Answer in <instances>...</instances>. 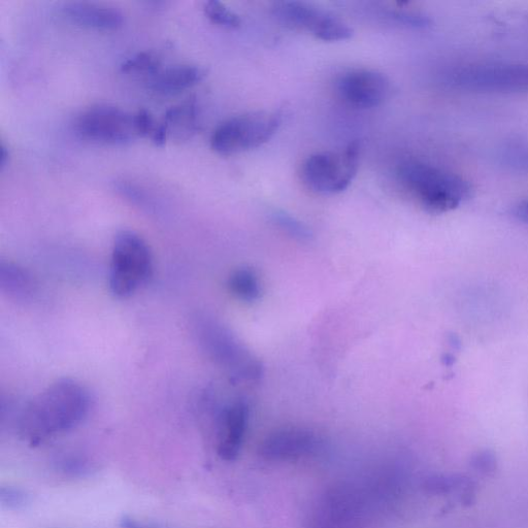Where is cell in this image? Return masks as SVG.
Returning a JSON list of instances; mask_svg holds the SVG:
<instances>
[{
	"instance_id": "1",
	"label": "cell",
	"mask_w": 528,
	"mask_h": 528,
	"mask_svg": "<svg viewBox=\"0 0 528 528\" xmlns=\"http://www.w3.org/2000/svg\"><path fill=\"white\" fill-rule=\"evenodd\" d=\"M90 408V394L82 384L71 379L59 380L22 411L19 435L31 445H39L72 431L84 421Z\"/></svg>"
},
{
	"instance_id": "2",
	"label": "cell",
	"mask_w": 528,
	"mask_h": 528,
	"mask_svg": "<svg viewBox=\"0 0 528 528\" xmlns=\"http://www.w3.org/2000/svg\"><path fill=\"white\" fill-rule=\"evenodd\" d=\"M398 177L404 189L429 213L452 211L472 194V185L465 178L418 160L403 162Z\"/></svg>"
},
{
	"instance_id": "3",
	"label": "cell",
	"mask_w": 528,
	"mask_h": 528,
	"mask_svg": "<svg viewBox=\"0 0 528 528\" xmlns=\"http://www.w3.org/2000/svg\"><path fill=\"white\" fill-rule=\"evenodd\" d=\"M192 326L198 345L231 376L245 381L261 378V362L226 326L206 315L196 316Z\"/></svg>"
},
{
	"instance_id": "4",
	"label": "cell",
	"mask_w": 528,
	"mask_h": 528,
	"mask_svg": "<svg viewBox=\"0 0 528 528\" xmlns=\"http://www.w3.org/2000/svg\"><path fill=\"white\" fill-rule=\"evenodd\" d=\"M284 120L282 110L257 111L226 119L211 136L210 145L222 156L251 151L268 143Z\"/></svg>"
},
{
	"instance_id": "5",
	"label": "cell",
	"mask_w": 528,
	"mask_h": 528,
	"mask_svg": "<svg viewBox=\"0 0 528 528\" xmlns=\"http://www.w3.org/2000/svg\"><path fill=\"white\" fill-rule=\"evenodd\" d=\"M151 251L142 237L122 230L114 240L109 284L119 299L134 295L152 275Z\"/></svg>"
},
{
	"instance_id": "6",
	"label": "cell",
	"mask_w": 528,
	"mask_h": 528,
	"mask_svg": "<svg viewBox=\"0 0 528 528\" xmlns=\"http://www.w3.org/2000/svg\"><path fill=\"white\" fill-rule=\"evenodd\" d=\"M360 145L350 143L340 152H320L309 156L302 167V180L313 192L333 195L345 191L357 175Z\"/></svg>"
},
{
	"instance_id": "7",
	"label": "cell",
	"mask_w": 528,
	"mask_h": 528,
	"mask_svg": "<svg viewBox=\"0 0 528 528\" xmlns=\"http://www.w3.org/2000/svg\"><path fill=\"white\" fill-rule=\"evenodd\" d=\"M75 131L80 138L103 145H126L139 138L135 114L108 104L82 111L75 120Z\"/></svg>"
},
{
	"instance_id": "8",
	"label": "cell",
	"mask_w": 528,
	"mask_h": 528,
	"mask_svg": "<svg viewBox=\"0 0 528 528\" xmlns=\"http://www.w3.org/2000/svg\"><path fill=\"white\" fill-rule=\"evenodd\" d=\"M465 90L499 93H528V65L478 64L467 66L452 77Z\"/></svg>"
},
{
	"instance_id": "9",
	"label": "cell",
	"mask_w": 528,
	"mask_h": 528,
	"mask_svg": "<svg viewBox=\"0 0 528 528\" xmlns=\"http://www.w3.org/2000/svg\"><path fill=\"white\" fill-rule=\"evenodd\" d=\"M273 13L282 23L307 30L324 42L346 41L353 36V29L344 21L306 3L280 2L274 5Z\"/></svg>"
},
{
	"instance_id": "10",
	"label": "cell",
	"mask_w": 528,
	"mask_h": 528,
	"mask_svg": "<svg viewBox=\"0 0 528 528\" xmlns=\"http://www.w3.org/2000/svg\"><path fill=\"white\" fill-rule=\"evenodd\" d=\"M323 448L324 440L311 429L286 427L264 439L259 454L270 461H289L316 455Z\"/></svg>"
},
{
	"instance_id": "11",
	"label": "cell",
	"mask_w": 528,
	"mask_h": 528,
	"mask_svg": "<svg viewBox=\"0 0 528 528\" xmlns=\"http://www.w3.org/2000/svg\"><path fill=\"white\" fill-rule=\"evenodd\" d=\"M390 89L386 76L371 70H354L345 73L337 81V91L344 103L369 110L385 102Z\"/></svg>"
},
{
	"instance_id": "12",
	"label": "cell",
	"mask_w": 528,
	"mask_h": 528,
	"mask_svg": "<svg viewBox=\"0 0 528 528\" xmlns=\"http://www.w3.org/2000/svg\"><path fill=\"white\" fill-rule=\"evenodd\" d=\"M250 419V409L245 401L228 405L220 419L217 452L225 461L235 460L241 452Z\"/></svg>"
},
{
	"instance_id": "13",
	"label": "cell",
	"mask_w": 528,
	"mask_h": 528,
	"mask_svg": "<svg viewBox=\"0 0 528 528\" xmlns=\"http://www.w3.org/2000/svg\"><path fill=\"white\" fill-rule=\"evenodd\" d=\"M61 12L71 22L89 29L115 30L123 25L124 15L115 7L88 3H65Z\"/></svg>"
},
{
	"instance_id": "14",
	"label": "cell",
	"mask_w": 528,
	"mask_h": 528,
	"mask_svg": "<svg viewBox=\"0 0 528 528\" xmlns=\"http://www.w3.org/2000/svg\"><path fill=\"white\" fill-rule=\"evenodd\" d=\"M206 71L200 66L179 64L160 70L150 79V88L159 94L173 95L187 90L200 83Z\"/></svg>"
},
{
	"instance_id": "15",
	"label": "cell",
	"mask_w": 528,
	"mask_h": 528,
	"mask_svg": "<svg viewBox=\"0 0 528 528\" xmlns=\"http://www.w3.org/2000/svg\"><path fill=\"white\" fill-rule=\"evenodd\" d=\"M0 286L3 292L15 300L25 301L35 292V283L22 268L11 262L0 266Z\"/></svg>"
},
{
	"instance_id": "16",
	"label": "cell",
	"mask_w": 528,
	"mask_h": 528,
	"mask_svg": "<svg viewBox=\"0 0 528 528\" xmlns=\"http://www.w3.org/2000/svg\"><path fill=\"white\" fill-rule=\"evenodd\" d=\"M197 107L195 99L174 106L165 112L161 121L167 127L170 134L176 130L178 134H184L189 137L196 129Z\"/></svg>"
},
{
	"instance_id": "17",
	"label": "cell",
	"mask_w": 528,
	"mask_h": 528,
	"mask_svg": "<svg viewBox=\"0 0 528 528\" xmlns=\"http://www.w3.org/2000/svg\"><path fill=\"white\" fill-rule=\"evenodd\" d=\"M55 472L69 479H83L95 471L94 462L86 455L68 452L58 455L53 461Z\"/></svg>"
},
{
	"instance_id": "18",
	"label": "cell",
	"mask_w": 528,
	"mask_h": 528,
	"mask_svg": "<svg viewBox=\"0 0 528 528\" xmlns=\"http://www.w3.org/2000/svg\"><path fill=\"white\" fill-rule=\"evenodd\" d=\"M228 288L237 299L246 303L258 301L261 295L258 275L248 268L238 269L231 274L228 279Z\"/></svg>"
},
{
	"instance_id": "19",
	"label": "cell",
	"mask_w": 528,
	"mask_h": 528,
	"mask_svg": "<svg viewBox=\"0 0 528 528\" xmlns=\"http://www.w3.org/2000/svg\"><path fill=\"white\" fill-rule=\"evenodd\" d=\"M123 73H141L154 76L161 70L160 59L151 52H140L126 59L120 66Z\"/></svg>"
},
{
	"instance_id": "20",
	"label": "cell",
	"mask_w": 528,
	"mask_h": 528,
	"mask_svg": "<svg viewBox=\"0 0 528 528\" xmlns=\"http://www.w3.org/2000/svg\"><path fill=\"white\" fill-rule=\"evenodd\" d=\"M501 159L509 169L528 173V142L518 140L506 144L502 149Z\"/></svg>"
},
{
	"instance_id": "21",
	"label": "cell",
	"mask_w": 528,
	"mask_h": 528,
	"mask_svg": "<svg viewBox=\"0 0 528 528\" xmlns=\"http://www.w3.org/2000/svg\"><path fill=\"white\" fill-rule=\"evenodd\" d=\"M204 12L208 19L218 26L237 29L242 25L241 17L217 0H210V2L205 3Z\"/></svg>"
},
{
	"instance_id": "22",
	"label": "cell",
	"mask_w": 528,
	"mask_h": 528,
	"mask_svg": "<svg viewBox=\"0 0 528 528\" xmlns=\"http://www.w3.org/2000/svg\"><path fill=\"white\" fill-rule=\"evenodd\" d=\"M271 218L279 228L292 238L301 241H309L312 238V233L308 226L284 211L276 210L272 212Z\"/></svg>"
},
{
	"instance_id": "23",
	"label": "cell",
	"mask_w": 528,
	"mask_h": 528,
	"mask_svg": "<svg viewBox=\"0 0 528 528\" xmlns=\"http://www.w3.org/2000/svg\"><path fill=\"white\" fill-rule=\"evenodd\" d=\"M29 502V495L21 488L4 486L0 489V503L10 510H20Z\"/></svg>"
},
{
	"instance_id": "24",
	"label": "cell",
	"mask_w": 528,
	"mask_h": 528,
	"mask_svg": "<svg viewBox=\"0 0 528 528\" xmlns=\"http://www.w3.org/2000/svg\"><path fill=\"white\" fill-rule=\"evenodd\" d=\"M135 123L138 137L151 139L157 125L151 113L145 109L139 110L135 114Z\"/></svg>"
},
{
	"instance_id": "25",
	"label": "cell",
	"mask_w": 528,
	"mask_h": 528,
	"mask_svg": "<svg viewBox=\"0 0 528 528\" xmlns=\"http://www.w3.org/2000/svg\"><path fill=\"white\" fill-rule=\"evenodd\" d=\"M120 528H162L158 525L145 522L131 516H123L120 520Z\"/></svg>"
},
{
	"instance_id": "26",
	"label": "cell",
	"mask_w": 528,
	"mask_h": 528,
	"mask_svg": "<svg viewBox=\"0 0 528 528\" xmlns=\"http://www.w3.org/2000/svg\"><path fill=\"white\" fill-rule=\"evenodd\" d=\"M513 214L518 220L528 224V198L514 207Z\"/></svg>"
},
{
	"instance_id": "27",
	"label": "cell",
	"mask_w": 528,
	"mask_h": 528,
	"mask_svg": "<svg viewBox=\"0 0 528 528\" xmlns=\"http://www.w3.org/2000/svg\"><path fill=\"white\" fill-rule=\"evenodd\" d=\"M0 149H2V152H0V167L4 169L7 163L9 162L10 151L4 143L2 144V146H0Z\"/></svg>"
}]
</instances>
